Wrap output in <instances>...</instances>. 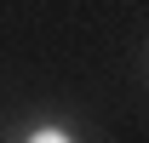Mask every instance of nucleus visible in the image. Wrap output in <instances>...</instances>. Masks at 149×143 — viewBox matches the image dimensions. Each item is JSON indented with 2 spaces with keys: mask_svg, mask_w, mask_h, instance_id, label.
<instances>
[{
  "mask_svg": "<svg viewBox=\"0 0 149 143\" xmlns=\"http://www.w3.org/2000/svg\"><path fill=\"white\" fill-rule=\"evenodd\" d=\"M29 137H35V143H63V137H69V132H63V126H35Z\"/></svg>",
  "mask_w": 149,
  "mask_h": 143,
  "instance_id": "1",
  "label": "nucleus"
}]
</instances>
